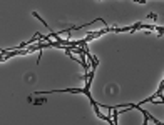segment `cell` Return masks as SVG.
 <instances>
[{
  "label": "cell",
  "mask_w": 164,
  "mask_h": 125,
  "mask_svg": "<svg viewBox=\"0 0 164 125\" xmlns=\"http://www.w3.org/2000/svg\"><path fill=\"white\" fill-rule=\"evenodd\" d=\"M29 102H30V103H34V105H42L45 102V98H37V100H34V98L29 97Z\"/></svg>",
  "instance_id": "1"
}]
</instances>
